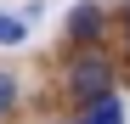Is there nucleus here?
Returning a JSON list of instances; mask_svg holds the SVG:
<instances>
[{"instance_id": "nucleus-6", "label": "nucleus", "mask_w": 130, "mask_h": 124, "mask_svg": "<svg viewBox=\"0 0 130 124\" xmlns=\"http://www.w3.org/2000/svg\"><path fill=\"white\" fill-rule=\"evenodd\" d=\"M124 34H130V28H124Z\"/></svg>"}, {"instance_id": "nucleus-3", "label": "nucleus", "mask_w": 130, "mask_h": 124, "mask_svg": "<svg viewBox=\"0 0 130 124\" xmlns=\"http://www.w3.org/2000/svg\"><path fill=\"white\" fill-rule=\"evenodd\" d=\"M28 39V17H6L0 11V45H23Z\"/></svg>"}, {"instance_id": "nucleus-5", "label": "nucleus", "mask_w": 130, "mask_h": 124, "mask_svg": "<svg viewBox=\"0 0 130 124\" xmlns=\"http://www.w3.org/2000/svg\"><path fill=\"white\" fill-rule=\"evenodd\" d=\"M11 101H17V79H11V73H0V118L11 113Z\"/></svg>"}, {"instance_id": "nucleus-1", "label": "nucleus", "mask_w": 130, "mask_h": 124, "mask_svg": "<svg viewBox=\"0 0 130 124\" xmlns=\"http://www.w3.org/2000/svg\"><path fill=\"white\" fill-rule=\"evenodd\" d=\"M68 85H74V96H85V101L96 107V101H107L113 62H107V56H79V62H74V73H68Z\"/></svg>"}, {"instance_id": "nucleus-2", "label": "nucleus", "mask_w": 130, "mask_h": 124, "mask_svg": "<svg viewBox=\"0 0 130 124\" xmlns=\"http://www.w3.org/2000/svg\"><path fill=\"white\" fill-rule=\"evenodd\" d=\"M68 34H74V39H96V34H102V6H74Z\"/></svg>"}, {"instance_id": "nucleus-4", "label": "nucleus", "mask_w": 130, "mask_h": 124, "mask_svg": "<svg viewBox=\"0 0 130 124\" xmlns=\"http://www.w3.org/2000/svg\"><path fill=\"white\" fill-rule=\"evenodd\" d=\"M85 124H124V107H119L113 96H107V101H96V107L85 113Z\"/></svg>"}]
</instances>
